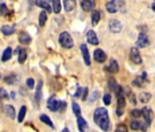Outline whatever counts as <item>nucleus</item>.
I'll use <instances>...</instances> for the list:
<instances>
[{"instance_id": "nucleus-1", "label": "nucleus", "mask_w": 155, "mask_h": 132, "mask_svg": "<svg viewBox=\"0 0 155 132\" xmlns=\"http://www.w3.org/2000/svg\"><path fill=\"white\" fill-rule=\"evenodd\" d=\"M93 119L96 125H98L103 131H109L110 127V121L109 117L108 110L104 107H98L93 114Z\"/></svg>"}, {"instance_id": "nucleus-2", "label": "nucleus", "mask_w": 155, "mask_h": 132, "mask_svg": "<svg viewBox=\"0 0 155 132\" xmlns=\"http://www.w3.org/2000/svg\"><path fill=\"white\" fill-rule=\"evenodd\" d=\"M47 106L52 112H57L58 110L64 111L65 107L67 106V103L58 100L56 97V96H52L48 98V103H47Z\"/></svg>"}, {"instance_id": "nucleus-3", "label": "nucleus", "mask_w": 155, "mask_h": 132, "mask_svg": "<svg viewBox=\"0 0 155 132\" xmlns=\"http://www.w3.org/2000/svg\"><path fill=\"white\" fill-rule=\"evenodd\" d=\"M125 2L123 0H110L106 3V9L109 13H116L121 9H124Z\"/></svg>"}, {"instance_id": "nucleus-4", "label": "nucleus", "mask_w": 155, "mask_h": 132, "mask_svg": "<svg viewBox=\"0 0 155 132\" xmlns=\"http://www.w3.org/2000/svg\"><path fill=\"white\" fill-rule=\"evenodd\" d=\"M58 42L61 45V47H63L65 49H71L74 46V41L72 40V37L67 31H64L59 35Z\"/></svg>"}, {"instance_id": "nucleus-5", "label": "nucleus", "mask_w": 155, "mask_h": 132, "mask_svg": "<svg viewBox=\"0 0 155 132\" xmlns=\"http://www.w3.org/2000/svg\"><path fill=\"white\" fill-rule=\"evenodd\" d=\"M141 111H142V116L144 117L145 122L147 123L148 126H150V125L151 124L153 118H154L153 111H152L151 108L149 107V106H144V107L141 109Z\"/></svg>"}, {"instance_id": "nucleus-6", "label": "nucleus", "mask_w": 155, "mask_h": 132, "mask_svg": "<svg viewBox=\"0 0 155 132\" xmlns=\"http://www.w3.org/2000/svg\"><path fill=\"white\" fill-rule=\"evenodd\" d=\"M130 61L133 63H135V64H140L142 62V60H141L140 51H139V50H138L137 47H132L130 49Z\"/></svg>"}, {"instance_id": "nucleus-7", "label": "nucleus", "mask_w": 155, "mask_h": 132, "mask_svg": "<svg viewBox=\"0 0 155 132\" xmlns=\"http://www.w3.org/2000/svg\"><path fill=\"white\" fill-rule=\"evenodd\" d=\"M109 29L112 33H120L122 30V25L118 19H110L109 22Z\"/></svg>"}, {"instance_id": "nucleus-8", "label": "nucleus", "mask_w": 155, "mask_h": 132, "mask_svg": "<svg viewBox=\"0 0 155 132\" xmlns=\"http://www.w3.org/2000/svg\"><path fill=\"white\" fill-rule=\"evenodd\" d=\"M150 44V40L147 35L143 32H140L138 36V40L136 41V45L138 48H145Z\"/></svg>"}, {"instance_id": "nucleus-9", "label": "nucleus", "mask_w": 155, "mask_h": 132, "mask_svg": "<svg viewBox=\"0 0 155 132\" xmlns=\"http://www.w3.org/2000/svg\"><path fill=\"white\" fill-rule=\"evenodd\" d=\"M80 49L81 50V53H82V56H83L85 64L87 66H90L91 63V56H90V52H89V49H88L87 45L83 43V44L81 45Z\"/></svg>"}, {"instance_id": "nucleus-10", "label": "nucleus", "mask_w": 155, "mask_h": 132, "mask_svg": "<svg viewBox=\"0 0 155 132\" xmlns=\"http://www.w3.org/2000/svg\"><path fill=\"white\" fill-rule=\"evenodd\" d=\"M147 123H143L138 120H134L130 123V127L132 130H140L142 132H145L147 130Z\"/></svg>"}, {"instance_id": "nucleus-11", "label": "nucleus", "mask_w": 155, "mask_h": 132, "mask_svg": "<svg viewBox=\"0 0 155 132\" xmlns=\"http://www.w3.org/2000/svg\"><path fill=\"white\" fill-rule=\"evenodd\" d=\"M77 123H78V127H79L80 132H89V130H90L89 124L82 116L78 117Z\"/></svg>"}, {"instance_id": "nucleus-12", "label": "nucleus", "mask_w": 155, "mask_h": 132, "mask_svg": "<svg viewBox=\"0 0 155 132\" xmlns=\"http://www.w3.org/2000/svg\"><path fill=\"white\" fill-rule=\"evenodd\" d=\"M94 60L100 63H102L106 61L107 59V55L106 53L101 50V49H97L94 50Z\"/></svg>"}, {"instance_id": "nucleus-13", "label": "nucleus", "mask_w": 155, "mask_h": 132, "mask_svg": "<svg viewBox=\"0 0 155 132\" xmlns=\"http://www.w3.org/2000/svg\"><path fill=\"white\" fill-rule=\"evenodd\" d=\"M146 82H147V73L143 72L141 75L136 77V79L132 82V85L138 87H143Z\"/></svg>"}, {"instance_id": "nucleus-14", "label": "nucleus", "mask_w": 155, "mask_h": 132, "mask_svg": "<svg viewBox=\"0 0 155 132\" xmlns=\"http://www.w3.org/2000/svg\"><path fill=\"white\" fill-rule=\"evenodd\" d=\"M96 0H84L81 2V6L84 11H91L95 8Z\"/></svg>"}, {"instance_id": "nucleus-15", "label": "nucleus", "mask_w": 155, "mask_h": 132, "mask_svg": "<svg viewBox=\"0 0 155 132\" xmlns=\"http://www.w3.org/2000/svg\"><path fill=\"white\" fill-rule=\"evenodd\" d=\"M87 36V40L90 44L91 45H99V39L97 37V34L93 30H89L86 34Z\"/></svg>"}, {"instance_id": "nucleus-16", "label": "nucleus", "mask_w": 155, "mask_h": 132, "mask_svg": "<svg viewBox=\"0 0 155 132\" xmlns=\"http://www.w3.org/2000/svg\"><path fill=\"white\" fill-rule=\"evenodd\" d=\"M18 41L23 45H28L31 42V37L27 32H21L18 35Z\"/></svg>"}, {"instance_id": "nucleus-17", "label": "nucleus", "mask_w": 155, "mask_h": 132, "mask_svg": "<svg viewBox=\"0 0 155 132\" xmlns=\"http://www.w3.org/2000/svg\"><path fill=\"white\" fill-rule=\"evenodd\" d=\"M4 112L5 114L11 119H14L16 116V110L15 107L11 105H6L4 106Z\"/></svg>"}, {"instance_id": "nucleus-18", "label": "nucleus", "mask_w": 155, "mask_h": 132, "mask_svg": "<svg viewBox=\"0 0 155 132\" xmlns=\"http://www.w3.org/2000/svg\"><path fill=\"white\" fill-rule=\"evenodd\" d=\"M15 31H16L15 25H13V26L4 25V26H2V28H1V32H2L5 36L12 35V34H14V33H15Z\"/></svg>"}, {"instance_id": "nucleus-19", "label": "nucleus", "mask_w": 155, "mask_h": 132, "mask_svg": "<svg viewBox=\"0 0 155 132\" xmlns=\"http://www.w3.org/2000/svg\"><path fill=\"white\" fill-rule=\"evenodd\" d=\"M107 70H108V72H110L111 74L118 73V71H119V64H118V62H117L116 60L110 59V65H109V67L107 68Z\"/></svg>"}, {"instance_id": "nucleus-20", "label": "nucleus", "mask_w": 155, "mask_h": 132, "mask_svg": "<svg viewBox=\"0 0 155 132\" xmlns=\"http://www.w3.org/2000/svg\"><path fill=\"white\" fill-rule=\"evenodd\" d=\"M64 9L67 12H70L76 8V0H63Z\"/></svg>"}, {"instance_id": "nucleus-21", "label": "nucleus", "mask_w": 155, "mask_h": 132, "mask_svg": "<svg viewBox=\"0 0 155 132\" xmlns=\"http://www.w3.org/2000/svg\"><path fill=\"white\" fill-rule=\"evenodd\" d=\"M36 5L38 7V8H41L45 10H47L48 13H51L52 9H51V7L49 6V4L46 1H44V0H36Z\"/></svg>"}, {"instance_id": "nucleus-22", "label": "nucleus", "mask_w": 155, "mask_h": 132, "mask_svg": "<svg viewBox=\"0 0 155 132\" xmlns=\"http://www.w3.org/2000/svg\"><path fill=\"white\" fill-rule=\"evenodd\" d=\"M42 86H43V82H42V80H39L37 89H36V94H35V98L38 103H39L41 96H42Z\"/></svg>"}, {"instance_id": "nucleus-23", "label": "nucleus", "mask_w": 155, "mask_h": 132, "mask_svg": "<svg viewBox=\"0 0 155 132\" xmlns=\"http://www.w3.org/2000/svg\"><path fill=\"white\" fill-rule=\"evenodd\" d=\"M11 14H13V11L9 10L5 3L0 4V16L4 17V16H8V15H11Z\"/></svg>"}, {"instance_id": "nucleus-24", "label": "nucleus", "mask_w": 155, "mask_h": 132, "mask_svg": "<svg viewBox=\"0 0 155 132\" xmlns=\"http://www.w3.org/2000/svg\"><path fill=\"white\" fill-rule=\"evenodd\" d=\"M151 98V95L150 93H146V92H143V93H140V96H139V100L140 103L142 104H146L150 101V99Z\"/></svg>"}, {"instance_id": "nucleus-25", "label": "nucleus", "mask_w": 155, "mask_h": 132, "mask_svg": "<svg viewBox=\"0 0 155 132\" xmlns=\"http://www.w3.org/2000/svg\"><path fill=\"white\" fill-rule=\"evenodd\" d=\"M12 57V48L10 47H8L4 52H3V55H2V61H8V60H10Z\"/></svg>"}, {"instance_id": "nucleus-26", "label": "nucleus", "mask_w": 155, "mask_h": 132, "mask_svg": "<svg viewBox=\"0 0 155 132\" xmlns=\"http://www.w3.org/2000/svg\"><path fill=\"white\" fill-rule=\"evenodd\" d=\"M101 19V13L98 10H94L91 14V22L92 26H96Z\"/></svg>"}, {"instance_id": "nucleus-27", "label": "nucleus", "mask_w": 155, "mask_h": 132, "mask_svg": "<svg viewBox=\"0 0 155 132\" xmlns=\"http://www.w3.org/2000/svg\"><path fill=\"white\" fill-rule=\"evenodd\" d=\"M28 58V53L25 49H20L19 48V53H18V62L19 63H24Z\"/></svg>"}, {"instance_id": "nucleus-28", "label": "nucleus", "mask_w": 155, "mask_h": 132, "mask_svg": "<svg viewBox=\"0 0 155 132\" xmlns=\"http://www.w3.org/2000/svg\"><path fill=\"white\" fill-rule=\"evenodd\" d=\"M39 118H40V120H41L43 123H45L46 125H48V127H50L51 128H54L53 122H52V120L50 119V117H49L48 116H47V115L43 114V115H41V116H39Z\"/></svg>"}, {"instance_id": "nucleus-29", "label": "nucleus", "mask_w": 155, "mask_h": 132, "mask_svg": "<svg viewBox=\"0 0 155 132\" xmlns=\"http://www.w3.org/2000/svg\"><path fill=\"white\" fill-rule=\"evenodd\" d=\"M47 19H48V15L46 13V11H41L40 14H39V17H38V24L40 27H44L46 22H47Z\"/></svg>"}, {"instance_id": "nucleus-30", "label": "nucleus", "mask_w": 155, "mask_h": 132, "mask_svg": "<svg viewBox=\"0 0 155 132\" xmlns=\"http://www.w3.org/2000/svg\"><path fill=\"white\" fill-rule=\"evenodd\" d=\"M72 110H73V113L75 114V116L77 117L81 116V106H79L78 103H76V102L72 103Z\"/></svg>"}, {"instance_id": "nucleus-31", "label": "nucleus", "mask_w": 155, "mask_h": 132, "mask_svg": "<svg viewBox=\"0 0 155 132\" xmlns=\"http://www.w3.org/2000/svg\"><path fill=\"white\" fill-rule=\"evenodd\" d=\"M26 113H27V106H22L20 110H19V113H18V121L19 123L23 122L24 118H25V116H26Z\"/></svg>"}, {"instance_id": "nucleus-32", "label": "nucleus", "mask_w": 155, "mask_h": 132, "mask_svg": "<svg viewBox=\"0 0 155 132\" xmlns=\"http://www.w3.org/2000/svg\"><path fill=\"white\" fill-rule=\"evenodd\" d=\"M53 11L56 14H58L61 11L60 0H53Z\"/></svg>"}, {"instance_id": "nucleus-33", "label": "nucleus", "mask_w": 155, "mask_h": 132, "mask_svg": "<svg viewBox=\"0 0 155 132\" xmlns=\"http://www.w3.org/2000/svg\"><path fill=\"white\" fill-rule=\"evenodd\" d=\"M117 106H118V108H121V109H123V107H125L126 100H125L124 96H120L117 97Z\"/></svg>"}, {"instance_id": "nucleus-34", "label": "nucleus", "mask_w": 155, "mask_h": 132, "mask_svg": "<svg viewBox=\"0 0 155 132\" xmlns=\"http://www.w3.org/2000/svg\"><path fill=\"white\" fill-rule=\"evenodd\" d=\"M5 82L8 85H14L17 82V76L14 75H10L5 78Z\"/></svg>"}, {"instance_id": "nucleus-35", "label": "nucleus", "mask_w": 155, "mask_h": 132, "mask_svg": "<svg viewBox=\"0 0 155 132\" xmlns=\"http://www.w3.org/2000/svg\"><path fill=\"white\" fill-rule=\"evenodd\" d=\"M117 83H116V81H115V79L114 78H110V80H109V83H108V86H109V89L110 90V91H115V89H116V87H117Z\"/></svg>"}, {"instance_id": "nucleus-36", "label": "nucleus", "mask_w": 155, "mask_h": 132, "mask_svg": "<svg viewBox=\"0 0 155 132\" xmlns=\"http://www.w3.org/2000/svg\"><path fill=\"white\" fill-rule=\"evenodd\" d=\"M130 116L134 118H138V117H140L142 116V111L140 110V109H133L131 112H130Z\"/></svg>"}, {"instance_id": "nucleus-37", "label": "nucleus", "mask_w": 155, "mask_h": 132, "mask_svg": "<svg viewBox=\"0 0 155 132\" xmlns=\"http://www.w3.org/2000/svg\"><path fill=\"white\" fill-rule=\"evenodd\" d=\"M115 132H128V128H127L126 125H124V124H119L116 127Z\"/></svg>"}, {"instance_id": "nucleus-38", "label": "nucleus", "mask_w": 155, "mask_h": 132, "mask_svg": "<svg viewBox=\"0 0 155 132\" xmlns=\"http://www.w3.org/2000/svg\"><path fill=\"white\" fill-rule=\"evenodd\" d=\"M110 102H111V96L110 94H105L103 96V103L106 105V106H109L110 105Z\"/></svg>"}, {"instance_id": "nucleus-39", "label": "nucleus", "mask_w": 155, "mask_h": 132, "mask_svg": "<svg viewBox=\"0 0 155 132\" xmlns=\"http://www.w3.org/2000/svg\"><path fill=\"white\" fill-rule=\"evenodd\" d=\"M83 89L84 88H81V87H79L77 89V92L73 95V97H75V98H78V97H80L81 96H82L83 95Z\"/></svg>"}, {"instance_id": "nucleus-40", "label": "nucleus", "mask_w": 155, "mask_h": 132, "mask_svg": "<svg viewBox=\"0 0 155 132\" xmlns=\"http://www.w3.org/2000/svg\"><path fill=\"white\" fill-rule=\"evenodd\" d=\"M27 85L28 86V88L30 89H34V85H35V81L33 78H28L27 80Z\"/></svg>"}, {"instance_id": "nucleus-41", "label": "nucleus", "mask_w": 155, "mask_h": 132, "mask_svg": "<svg viewBox=\"0 0 155 132\" xmlns=\"http://www.w3.org/2000/svg\"><path fill=\"white\" fill-rule=\"evenodd\" d=\"M88 94H89V89L87 87H84L83 89V95H82V100L85 101L88 97Z\"/></svg>"}, {"instance_id": "nucleus-42", "label": "nucleus", "mask_w": 155, "mask_h": 132, "mask_svg": "<svg viewBox=\"0 0 155 132\" xmlns=\"http://www.w3.org/2000/svg\"><path fill=\"white\" fill-rule=\"evenodd\" d=\"M0 95H1L5 98H8V95L7 91L4 88H2V87H0Z\"/></svg>"}, {"instance_id": "nucleus-43", "label": "nucleus", "mask_w": 155, "mask_h": 132, "mask_svg": "<svg viewBox=\"0 0 155 132\" xmlns=\"http://www.w3.org/2000/svg\"><path fill=\"white\" fill-rule=\"evenodd\" d=\"M130 100L131 104H133V105H136V104H137V103H136V100H135V96H134V95H130Z\"/></svg>"}, {"instance_id": "nucleus-44", "label": "nucleus", "mask_w": 155, "mask_h": 132, "mask_svg": "<svg viewBox=\"0 0 155 132\" xmlns=\"http://www.w3.org/2000/svg\"><path fill=\"white\" fill-rule=\"evenodd\" d=\"M116 114L118 116H121L123 114V110L121 108H117V111H116Z\"/></svg>"}, {"instance_id": "nucleus-45", "label": "nucleus", "mask_w": 155, "mask_h": 132, "mask_svg": "<svg viewBox=\"0 0 155 132\" xmlns=\"http://www.w3.org/2000/svg\"><path fill=\"white\" fill-rule=\"evenodd\" d=\"M151 9L155 12V0H153V3L151 5Z\"/></svg>"}, {"instance_id": "nucleus-46", "label": "nucleus", "mask_w": 155, "mask_h": 132, "mask_svg": "<svg viewBox=\"0 0 155 132\" xmlns=\"http://www.w3.org/2000/svg\"><path fill=\"white\" fill-rule=\"evenodd\" d=\"M61 132H70V131H69V129H68V127H65V128H64V129H63Z\"/></svg>"}, {"instance_id": "nucleus-47", "label": "nucleus", "mask_w": 155, "mask_h": 132, "mask_svg": "<svg viewBox=\"0 0 155 132\" xmlns=\"http://www.w3.org/2000/svg\"><path fill=\"white\" fill-rule=\"evenodd\" d=\"M44 1H46V2H53V0H44Z\"/></svg>"}, {"instance_id": "nucleus-48", "label": "nucleus", "mask_w": 155, "mask_h": 132, "mask_svg": "<svg viewBox=\"0 0 155 132\" xmlns=\"http://www.w3.org/2000/svg\"><path fill=\"white\" fill-rule=\"evenodd\" d=\"M0 78H1V75H0Z\"/></svg>"}]
</instances>
